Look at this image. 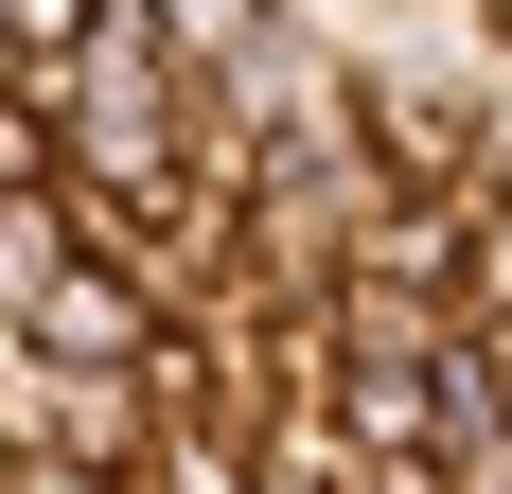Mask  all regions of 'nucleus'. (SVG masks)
<instances>
[{"label": "nucleus", "mask_w": 512, "mask_h": 494, "mask_svg": "<svg viewBox=\"0 0 512 494\" xmlns=\"http://www.w3.org/2000/svg\"><path fill=\"white\" fill-rule=\"evenodd\" d=\"M371 494H442V477H371Z\"/></svg>", "instance_id": "nucleus-2"}, {"label": "nucleus", "mask_w": 512, "mask_h": 494, "mask_svg": "<svg viewBox=\"0 0 512 494\" xmlns=\"http://www.w3.org/2000/svg\"><path fill=\"white\" fill-rule=\"evenodd\" d=\"M159 442H177V424H159V371H53V353H0V477L142 494Z\"/></svg>", "instance_id": "nucleus-1"}]
</instances>
